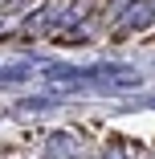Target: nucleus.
I'll use <instances>...</instances> for the list:
<instances>
[{"mask_svg": "<svg viewBox=\"0 0 155 159\" xmlns=\"http://www.w3.org/2000/svg\"><path fill=\"white\" fill-rule=\"evenodd\" d=\"M131 4H135V0H106V20H110V25H118L122 16L131 12Z\"/></svg>", "mask_w": 155, "mask_h": 159, "instance_id": "obj_1", "label": "nucleus"}, {"mask_svg": "<svg viewBox=\"0 0 155 159\" xmlns=\"http://www.w3.org/2000/svg\"><path fill=\"white\" fill-rule=\"evenodd\" d=\"M0 8H4L8 16H16V12H25V8H37V0H0Z\"/></svg>", "mask_w": 155, "mask_h": 159, "instance_id": "obj_2", "label": "nucleus"}, {"mask_svg": "<svg viewBox=\"0 0 155 159\" xmlns=\"http://www.w3.org/2000/svg\"><path fill=\"white\" fill-rule=\"evenodd\" d=\"M82 159H102V155H98V151H94V155H82Z\"/></svg>", "mask_w": 155, "mask_h": 159, "instance_id": "obj_3", "label": "nucleus"}]
</instances>
